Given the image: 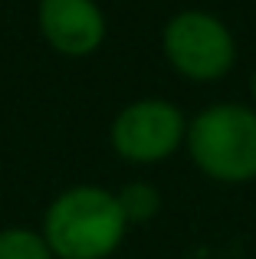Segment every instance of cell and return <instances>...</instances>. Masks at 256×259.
Wrapping results in <instances>:
<instances>
[{"mask_svg": "<svg viewBox=\"0 0 256 259\" xmlns=\"http://www.w3.org/2000/svg\"><path fill=\"white\" fill-rule=\"evenodd\" d=\"M39 30L53 50L86 56L105 36V17L92 0H39Z\"/></svg>", "mask_w": 256, "mask_h": 259, "instance_id": "5", "label": "cell"}, {"mask_svg": "<svg viewBox=\"0 0 256 259\" xmlns=\"http://www.w3.org/2000/svg\"><path fill=\"white\" fill-rule=\"evenodd\" d=\"M187 148L200 171L217 181L256 177V112L246 105H214L194 118Z\"/></svg>", "mask_w": 256, "mask_h": 259, "instance_id": "2", "label": "cell"}, {"mask_svg": "<svg viewBox=\"0 0 256 259\" xmlns=\"http://www.w3.org/2000/svg\"><path fill=\"white\" fill-rule=\"evenodd\" d=\"M184 138V115L164 99H141L122 108L112 125V145L125 161L154 164L167 158Z\"/></svg>", "mask_w": 256, "mask_h": 259, "instance_id": "4", "label": "cell"}, {"mask_svg": "<svg viewBox=\"0 0 256 259\" xmlns=\"http://www.w3.org/2000/svg\"><path fill=\"white\" fill-rule=\"evenodd\" d=\"M115 197H118V207H122V213H125L128 223L151 220V217L158 213V207H161L158 190H154L151 184H141V181L138 184H128L122 194H115Z\"/></svg>", "mask_w": 256, "mask_h": 259, "instance_id": "6", "label": "cell"}, {"mask_svg": "<svg viewBox=\"0 0 256 259\" xmlns=\"http://www.w3.org/2000/svg\"><path fill=\"white\" fill-rule=\"evenodd\" d=\"M164 53L181 76L204 82L233 66V36L217 17L187 10L164 26Z\"/></svg>", "mask_w": 256, "mask_h": 259, "instance_id": "3", "label": "cell"}, {"mask_svg": "<svg viewBox=\"0 0 256 259\" xmlns=\"http://www.w3.org/2000/svg\"><path fill=\"white\" fill-rule=\"evenodd\" d=\"M125 213L118 197L102 187H72L50 203L43 240L59 259H102L122 243Z\"/></svg>", "mask_w": 256, "mask_h": 259, "instance_id": "1", "label": "cell"}, {"mask_svg": "<svg viewBox=\"0 0 256 259\" xmlns=\"http://www.w3.org/2000/svg\"><path fill=\"white\" fill-rule=\"evenodd\" d=\"M0 259H50V246L33 230H4L0 233Z\"/></svg>", "mask_w": 256, "mask_h": 259, "instance_id": "7", "label": "cell"}, {"mask_svg": "<svg viewBox=\"0 0 256 259\" xmlns=\"http://www.w3.org/2000/svg\"><path fill=\"white\" fill-rule=\"evenodd\" d=\"M253 95H256V79H253Z\"/></svg>", "mask_w": 256, "mask_h": 259, "instance_id": "8", "label": "cell"}]
</instances>
